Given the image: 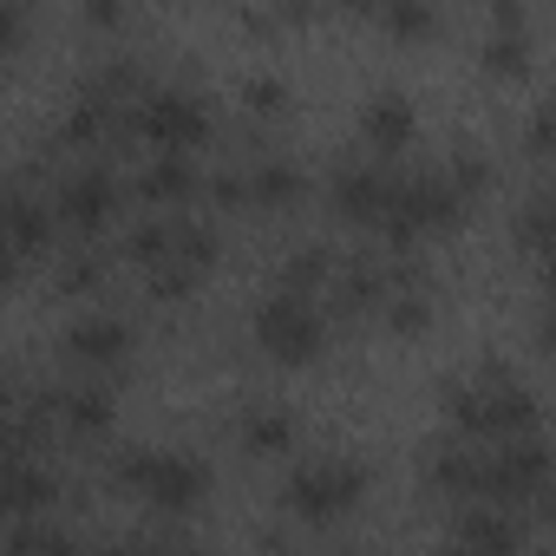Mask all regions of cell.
<instances>
[{
	"instance_id": "1",
	"label": "cell",
	"mask_w": 556,
	"mask_h": 556,
	"mask_svg": "<svg viewBox=\"0 0 556 556\" xmlns=\"http://www.w3.org/2000/svg\"><path fill=\"white\" fill-rule=\"evenodd\" d=\"M445 413H452V426L465 439H517V432H536V419H543L536 393L523 380H510L497 361L484 374L445 387Z\"/></svg>"
},
{
	"instance_id": "2",
	"label": "cell",
	"mask_w": 556,
	"mask_h": 556,
	"mask_svg": "<svg viewBox=\"0 0 556 556\" xmlns=\"http://www.w3.org/2000/svg\"><path fill=\"white\" fill-rule=\"evenodd\" d=\"M112 478H118V491H131L144 510H164V517L197 510V504H203V491H210V471H203L190 452H151V445L118 452Z\"/></svg>"
},
{
	"instance_id": "3",
	"label": "cell",
	"mask_w": 556,
	"mask_h": 556,
	"mask_svg": "<svg viewBox=\"0 0 556 556\" xmlns=\"http://www.w3.org/2000/svg\"><path fill=\"white\" fill-rule=\"evenodd\" d=\"M465 210H471V197L452 184V170H406L400 190H393V216H387L380 236H387L393 249H413L419 236H445V229H458Z\"/></svg>"
},
{
	"instance_id": "4",
	"label": "cell",
	"mask_w": 556,
	"mask_h": 556,
	"mask_svg": "<svg viewBox=\"0 0 556 556\" xmlns=\"http://www.w3.org/2000/svg\"><path fill=\"white\" fill-rule=\"evenodd\" d=\"M361 497H367V465L354 458H302L282 484V504L302 523H341Z\"/></svg>"
},
{
	"instance_id": "5",
	"label": "cell",
	"mask_w": 556,
	"mask_h": 556,
	"mask_svg": "<svg viewBox=\"0 0 556 556\" xmlns=\"http://www.w3.org/2000/svg\"><path fill=\"white\" fill-rule=\"evenodd\" d=\"M255 348L268 354V361H282V367H308L315 354H321V341H328V321H321V308L308 302V295H295V289H275L262 308H255Z\"/></svg>"
},
{
	"instance_id": "6",
	"label": "cell",
	"mask_w": 556,
	"mask_h": 556,
	"mask_svg": "<svg viewBox=\"0 0 556 556\" xmlns=\"http://www.w3.org/2000/svg\"><path fill=\"white\" fill-rule=\"evenodd\" d=\"M118 177H112V164H79V170H66L60 184H53V216H60V229L66 236H99L112 216H118Z\"/></svg>"
},
{
	"instance_id": "7",
	"label": "cell",
	"mask_w": 556,
	"mask_h": 556,
	"mask_svg": "<svg viewBox=\"0 0 556 556\" xmlns=\"http://www.w3.org/2000/svg\"><path fill=\"white\" fill-rule=\"evenodd\" d=\"M549 491V445L536 432H517V439H491V504H543Z\"/></svg>"
},
{
	"instance_id": "8",
	"label": "cell",
	"mask_w": 556,
	"mask_h": 556,
	"mask_svg": "<svg viewBox=\"0 0 556 556\" xmlns=\"http://www.w3.org/2000/svg\"><path fill=\"white\" fill-rule=\"evenodd\" d=\"M203 131H210V112L177 86H157L131 105V138H144L151 151H190Z\"/></svg>"
},
{
	"instance_id": "9",
	"label": "cell",
	"mask_w": 556,
	"mask_h": 556,
	"mask_svg": "<svg viewBox=\"0 0 556 556\" xmlns=\"http://www.w3.org/2000/svg\"><path fill=\"white\" fill-rule=\"evenodd\" d=\"M393 190H400V177H393L387 164H374V157H354V164H341V170L328 177V203H334V216L354 223V229H387Z\"/></svg>"
},
{
	"instance_id": "10",
	"label": "cell",
	"mask_w": 556,
	"mask_h": 556,
	"mask_svg": "<svg viewBox=\"0 0 556 556\" xmlns=\"http://www.w3.org/2000/svg\"><path fill=\"white\" fill-rule=\"evenodd\" d=\"M40 400H47L53 432H66V439H105L112 432V387H105V374L79 380V387H53Z\"/></svg>"
},
{
	"instance_id": "11",
	"label": "cell",
	"mask_w": 556,
	"mask_h": 556,
	"mask_svg": "<svg viewBox=\"0 0 556 556\" xmlns=\"http://www.w3.org/2000/svg\"><path fill=\"white\" fill-rule=\"evenodd\" d=\"M53 236H60L53 197L40 203V197L27 190V177H14V190H8V262H14V268H27L34 255H47V249H53Z\"/></svg>"
},
{
	"instance_id": "12",
	"label": "cell",
	"mask_w": 556,
	"mask_h": 556,
	"mask_svg": "<svg viewBox=\"0 0 556 556\" xmlns=\"http://www.w3.org/2000/svg\"><path fill=\"white\" fill-rule=\"evenodd\" d=\"M66 354H73L86 374H112V367L131 361V328H125L118 315L92 308V315H79V321L66 328Z\"/></svg>"
},
{
	"instance_id": "13",
	"label": "cell",
	"mask_w": 556,
	"mask_h": 556,
	"mask_svg": "<svg viewBox=\"0 0 556 556\" xmlns=\"http://www.w3.org/2000/svg\"><path fill=\"white\" fill-rule=\"evenodd\" d=\"M60 504V471L40 465V445H14L8 458V523H27Z\"/></svg>"
},
{
	"instance_id": "14",
	"label": "cell",
	"mask_w": 556,
	"mask_h": 556,
	"mask_svg": "<svg viewBox=\"0 0 556 556\" xmlns=\"http://www.w3.org/2000/svg\"><path fill=\"white\" fill-rule=\"evenodd\" d=\"M413 131H419V118H413V99H406V92H374V99L361 105V144H367L374 157L406 151Z\"/></svg>"
},
{
	"instance_id": "15",
	"label": "cell",
	"mask_w": 556,
	"mask_h": 556,
	"mask_svg": "<svg viewBox=\"0 0 556 556\" xmlns=\"http://www.w3.org/2000/svg\"><path fill=\"white\" fill-rule=\"evenodd\" d=\"M203 190V177H197V164L184 157V151H157L144 170H138V197L151 203V210H177V203H190Z\"/></svg>"
},
{
	"instance_id": "16",
	"label": "cell",
	"mask_w": 556,
	"mask_h": 556,
	"mask_svg": "<svg viewBox=\"0 0 556 556\" xmlns=\"http://www.w3.org/2000/svg\"><path fill=\"white\" fill-rule=\"evenodd\" d=\"M387 295H393V268H387V262H367V255H348V262H341L334 302H341L348 315H380Z\"/></svg>"
},
{
	"instance_id": "17",
	"label": "cell",
	"mask_w": 556,
	"mask_h": 556,
	"mask_svg": "<svg viewBox=\"0 0 556 556\" xmlns=\"http://www.w3.org/2000/svg\"><path fill=\"white\" fill-rule=\"evenodd\" d=\"M242 177H249V203H255V210H295L302 190H308L302 164H289V157H255Z\"/></svg>"
},
{
	"instance_id": "18",
	"label": "cell",
	"mask_w": 556,
	"mask_h": 556,
	"mask_svg": "<svg viewBox=\"0 0 556 556\" xmlns=\"http://www.w3.org/2000/svg\"><path fill=\"white\" fill-rule=\"evenodd\" d=\"M236 439H242V452H249V458H275V452H289V445H295V419H289L282 406L255 400V406H242Z\"/></svg>"
},
{
	"instance_id": "19",
	"label": "cell",
	"mask_w": 556,
	"mask_h": 556,
	"mask_svg": "<svg viewBox=\"0 0 556 556\" xmlns=\"http://www.w3.org/2000/svg\"><path fill=\"white\" fill-rule=\"evenodd\" d=\"M334 275H341V255L321 249V242H302V249L282 262V289H295V295H321V289H334Z\"/></svg>"
},
{
	"instance_id": "20",
	"label": "cell",
	"mask_w": 556,
	"mask_h": 556,
	"mask_svg": "<svg viewBox=\"0 0 556 556\" xmlns=\"http://www.w3.org/2000/svg\"><path fill=\"white\" fill-rule=\"evenodd\" d=\"M79 99H99V105H118V112H125V99H144L138 60H105V66H92V73L79 79Z\"/></svg>"
},
{
	"instance_id": "21",
	"label": "cell",
	"mask_w": 556,
	"mask_h": 556,
	"mask_svg": "<svg viewBox=\"0 0 556 556\" xmlns=\"http://www.w3.org/2000/svg\"><path fill=\"white\" fill-rule=\"evenodd\" d=\"M458 543H484V549H510L523 530L510 523V504H465V517L452 523Z\"/></svg>"
},
{
	"instance_id": "22",
	"label": "cell",
	"mask_w": 556,
	"mask_h": 556,
	"mask_svg": "<svg viewBox=\"0 0 556 556\" xmlns=\"http://www.w3.org/2000/svg\"><path fill=\"white\" fill-rule=\"evenodd\" d=\"M510 236H517V249H530V255H549V249H556V190L530 197V203L517 210Z\"/></svg>"
},
{
	"instance_id": "23",
	"label": "cell",
	"mask_w": 556,
	"mask_h": 556,
	"mask_svg": "<svg viewBox=\"0 0 556 556\" xmlns=\"http://www.w3.org/2000/svg\"><path fill=\"white\" fill-rule=\"evenodd\" d=\"M380 21L393 40H432L439 34V8L432 0H380Z\"/></svg>"
},
{
	"instance_id": "24",
	"label": "cell",
	"mask_w": 556,
	"mask_h": 556,
	"mask_svg": "<svg viewBox=\"0 0 556 556\" xmlns=\"http://www.w3.org/2000/svg\"><path fill=\"white\" fill-rule=\"evenodd\" d=\"M99 282H105V255H99V249H73V255L53 262V289H60V295H86V289H99Z\"/></svg>"
},
{
	"instance_id": "25",
	"label": "cell",
	"mask_w": 556,
	"mask_h": 556,
	"mask_svg": "<svg viewBox=\"0 0 556 556\" xmlns=\"http://www.w3.org/2000/svg\"><path fill=\"white\" fill-rule=\"evenodd\" d=\"M478 60H484V73H491V79H523V73H530V40H523V34H497V27H491V40H484V53H478Z\"/></svg>"
},
{
	"instance_id": "26",
	"label": "cell",
	"mask_w": 556,
	"mask_h": 556,
	"mask_svg": "<svg viewBox=\"0 0 556 556\" xmlns=\"http://www.w3.org/2000/svg\"><path fill=\"white\" fill-rule=\"evenodd\" d=\"M445 170H452V184H458V190H465L471 203H478V197L491 190V177H497V170H491V157H484V151H471V144H458Z\"/></svg>"
},
{
	"instance_id": "27",
	"label": "cell",
	"mask_w": 556,
	"mask_h": 556,
	"mask_svg": "<svg viewBox=\"0 0 556 556\" xmlns=\"http://www.w3.org/2000/svg\"><path fill=\"white\" fill-rule=\"evenodd\" d=\"M197 275H203L197 262H157L151 268V302H184L197 289Z\"/></svg>"
},
{
	"instance_id": "28",
	"label": "cell",
	"mask_w": 556,
	"mask_h": 556,
	"mask_svg": "<svg viewBox=\"0 0 556 556\" xmlns=\"http://www.w3.org/2000/svg\"><path fill=\"white\" fill-rule=\"evenodd\" d=\"M242 105L262 112V118H275V112L289 105V92H282V79H275V73H255V79H242Z\"/></svg>"
},
{
	"instance_id": "29",
	"label": "cell",
	"mask_w": 556,
	"mask_h": 556,
	"mask_svg": "<svg viewBox=\"0 0 556 556\" xmlns=\"http://www.w3.org/2000/svg\"><path fill=\"white\" fill-rule=\"evenodd\" d=\"M530 151H536V157H556V99L530 118Z\"/></svg>"
},
{
	"instance_id": "30",
	"label": "cell",
	"mask_w": 556,
	"mask_h": 556,
	"mask_svg": "<svg viewBox=\"0 0 556 556\" xmlns=\"http://www.w3.org/2000/svg\"><path fill=\"white\" fill-rule=\"evenodd\" d=\"M0 34H8V53L27 47V0H8V21H0Z\"/></svg>"
},
{
	"instance_id": "31",
	"label": "cell",
	"mask_w": 556,
	"mask_h": 556,
	"mask_svg": "<svg viewBox=\"0 0 556 556\" xmlns=\"http://www.w3.org/2000/svg\"><path fill=\"white\" fill-rule=\"evenodd\" d=\"M79 14H86V27H118L125 21L118 0H79Z\"/></svg>"
},
{
	"instance_id": "32",
	"label": "cell",
	"mask_w": 556,
	"mask_h": 556,
	"mask_svg": "<svg viewBox=\"0 0 556 556\" xmlns=\"http://www.w3.org/2000/svg\"><path fill=\"white\" fill-rule=\"evenodd\" d=\"M491 27L497 34H523V0H491Z\"/></svg>"
},
{
	"instance_id": "33",
	"label": "cell",
	"mask_w": 556,
	"mask_h": 556,
	"mask_svg": "<svg viewBox=\"0 0 556 556\" xmlns=\"http://www.w3.org/2000/svg\"><path fill=\"white\" fill-rule=\"evenodd\" d=\"M536 334H543V348H556V295H549V308H543V321H536Z\"/></svg>"
},
{
	"instance_id": "34",
	"label": "cell",
	"mask_w": 556,
	"mask_h": 556,
	"mask_svg": "<svg viewBox=\"0 0 556 556\" xmlns=\"http://www.w3.org/2000/svg\"><path fill=\"white\" fill-rule=\"evenodd\" d=\"M536 268H543V295H556V249H549V255H536Z\"/></svg>"
},
{
	"instance_id": "35",
	"label": "cell",
	"mask_w": 556,
	"mask_h": 556,
	"mask_svg": "<svg viewBox=\"0 0 556 556\" xmlns=\"http://www.w3.org/2000/svg\"><path fill=\"white\" fill-rule=\"evenodd\" d=\"M348 8H374V0H348Z\"/></svg>"
}]
</instances>
